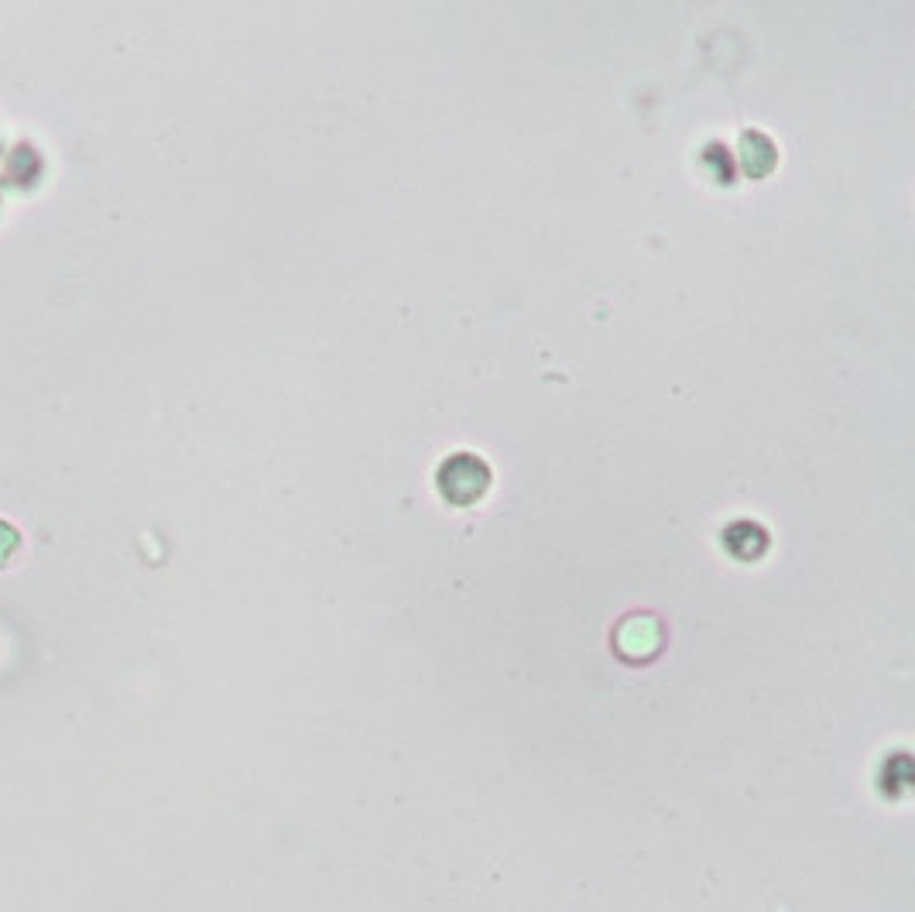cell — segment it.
<instances>
[{
    "instance_id": "1",
    "label": "cell",
    "mask_w": 915,
    "mask_h": 912,
    "mask_svg": "<svg viewBox=\"0 0 915 912\" xmlns=\"http://www.w3.org/2000/svg\"><path fill=\"white\" fill-rule=\"evenodd\" d=\"M487 480H491V470L484 467V460H477V456H470V453L453 456V460H446L443 470H439V487H443V494L449 501H460V504L480 498Z\"/></svg>"
}]
</instances>
